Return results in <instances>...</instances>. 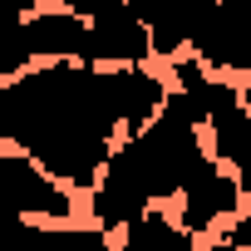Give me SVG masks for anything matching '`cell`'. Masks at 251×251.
<instances>
[{
	"mask_svg": "<svg viewBox=\"0 0 251 251\" xmlns=\"http://www.w3.org/2000/svg\"><path fill=\"white\" fill-rule=\"evenodd\" d=\"M35 40H30V30H25V20H15V25H5L0 30V84H10V79H20L25 69H35Z\"/></svg>",
	"mask_w": 251,
	"mask_h": 251,
	"instance_id": "obj_10",
	"label": "cell"
},
{
	"mask_svg": "<svg viewBox=\"0 0 251 251\" xmlns=\"http://www.w3.org/2000/svg\"><path fill=\"white\" fill-rule=\"evenodd\" d=\"M231 241H236L241 251H251V212H246V217H236V226H231Z\"/></svg>",
	"mask_w": 251,
	"mask_h": 251,
	"instance_id": "obj_12",
	"label": "cell"
},
{
	"mask_svg": "<svg viewBox=\"0 0 251 251\" xmlns=\"http://www.w3.org/2000/svg\"><path fill=\"white\" fill-rule=\"evenodd\" d=\"M25 30L35 40L40 59H84V15L74 10H35L25 15Z\"/></svg>",
	"mask_w": 251,
	"mask_h": 251,
	"instance_id": "obj_8",
	"label": "cell"
},
{
	"mask_svg": "<svg viewBox=\"0 0 251 251\" xmlns=\"http://www.w3.org/2000/svg\"><path fill=\"white\" fill-rule=\"evenodd\" d=\"M192 54L222 74H251V0H217Z\"/></svg>",
	"mask_w": 251,
	"mask_h": 251,
	"instance_id": "obj_5",
	"label": "cell"
},
{
	"mask_svg": "<svg viewBox=\"0 0 251 251\" xmlns=\"http://www.w3.org/2000/svg\"><path fill=\"white\" fill-rule=\"evenodd\" d=\"M207 251H241V246H236V241L226 236V241H217V246H207Z\"/></svg>",
	"mask_w": 251,
	"mask_h": 251,
	"instance_id": "obj_13",
	"label": "cell"
},
{
	"mask_svg": "<svg viewBox=\"0 0 251 251\" xmlns=\"http://www.w3.org/2000/svg\"><path fill=\"white\" fill-rule=\"evenodd\" d=\"M148 54H153V35L128 10V0H113V5L84 15V64L118 69V64H148Z\"/></svg>",
	"mask_w": 251,
	"mask_h": 251,
	"instance_id": "obj_4",
	"label": "cell"
},
{
	"mask_svg": "<svg viewBox=\"0 0 251 251\" xmlns=\"http://www.w3.org/2000/svg\"><path fill=\"white\" fill-rule=\"evenodd\" d=\"M0 212L10 217H40V222H69L74 202H69V187L45 173L30 153H5L0 148Z\"/></svg>",
	"mask_w": 251,
	"mask_h": 251,
	"instance_id": "obj_3",
	"label": "cell"
},
{
	"mask_svg": "<svg viewBox=\"0 0 251 251\" xmlns=\"http://www.w3.org/2000/svg\"><path fill=\"white\" fill-rule=\"evenodd\" d=\"M118 251H192V231L182 222H173L168 212L148 207L138 222L123 226V246Z\"/></svg>",
	"mask_w": 251,
	"mask_h": 251,
	"instance_id": "obj_9",
	"label": "cell"
},
{
	"mask_svg": "<svg viewBox=\"0 0 251 251\" xmlns=\"http://www.w3.org/2000/svg\"><path fill=\"white\" fill-rule=\"evenodd\" d=\"M241 182H236V173H226L217 158H202V168L187 177V187H182V226L197 236V231H212L217 222H226V217H236L241 212Z\"/></svg>",
	"mask_w": 251,
	"mask_h": 251,
	"instance_id": "obj_7",
	"label": "cell"
},
{
	"mask_svg": "<svg viewBox=\"0 0 251 251\" xmlns=\"http://www.w3.org/2000/svg\"><path fill=\"white\" fill-rule=\"evenodd\" d=\"M207 133H212V158L226 163L241 182V192L251 197V113L241 103V94L231 84L217 79L212 89V108H207Z\"/></svg>",
	"mask_w": 251,
	"mask_h": 251,
	"instance_id": "obj_6",
	"label": "cell"
},
{
	"mask_svg": "<svg viewBox=\"0 0 251 251\" xmlns=\"http://www.w3.org/2000/svg\"><path fill=\"white\" fill-rule=\"evenodd\" d=\"M123 133L118 69L84 59H40L0 84V143L30 153L69 187H94Z\"/></svg>",
	"mask_w": 251,
	"mask_h": 251,
	"instance_id": "obj_1",
	"label": "cell"
},
{
	"mask_svg": "<svg viewBox=\"0 0 251 251\" xmlns=\"http://www.w3.org/2000/svg\"><path fill=\"white\" fill-rule=\"evenodd\" d=\"M64 10H74V15H94V10H103V5H113V0H59Z\"/></svg>",
	"mask_w": 251,
	"mask_h": 251,
	"instance_id": "obj_11",
	"label": "cell"
},
{
	"mask_svg": "<svg viewBox=\"0 0 251 251\" xmlns=\"http://www.w3.org/2000/svg\"><path fill=\"white\" fill-rule=\"evenodd\" d=\"M202 158H207L202 123H192L177 108H163L148 128L123 133V143L113 148V158L103 168L128 177L148 202H168V197H182V187L202 168Z\"/></svg>",
	"mask_w": 251,
	"mask_h": 251,
	"instance_id": "obj_2",
	"label": "cell"
},
{
	"mask_svg": "<svg viewBox=\"0 0 251 251\" xmlns=\"http://www.w3.org/2000/svg\"><path fill=\"white\" fill-rule=\"evenodd\" d=\"M241 103H246V113H251V79H246V89H241Z\"/></svg>",
	"mask_w": 251,
	"mask_h": 251,
	"instance_id": "obj_14",
	"label": "cell"
}]
</instances>
